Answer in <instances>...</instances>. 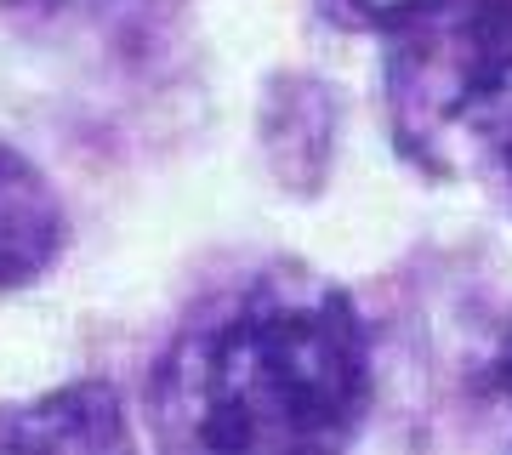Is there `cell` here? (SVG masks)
Masks as SVG:
<instances>
[{"mask_svg":"<svg viewBox=\"0 0 512 455\" xmlns=\"http://www.w3.org/2000/svg\"><path fill=\"white\" fill-rule=\"evenodd\" d=\"M0 450H131V427L109 382H74L46 399L0 404Z\"/></svg>","mask_w":512,"mask_h":455,"instance_id":"obj_3","label":"cell"},{"mask_svg":"<svg viewBox=\"0 0 512 455\" xmlns=\"http://www.w3.org/2000/svg\"><path fill=\"white\" fill-rule=\"evenodd\" d=\"M467 399L478 404V416L495 421V438L512 444V319L501 325V336L484 347V359L473 364V376H467Z\"/></svg>","mask_w":512,"mask_h":455,"instance_id":"obj_5","label":"cell"},{"mask_svg":"<svg viewBox=\"0 0 512 455\" xmlns=\"http://www.w3.org/2000/svg\"><path fill=\"white\" fill-rule=\"evenodd\" d=\"M148 410L165 450H336L370 410V330L325 273L268 262L183 319Z\"/></svg>","mask_w":512,"mask_h":455,"instance_id":"obj_1","label":"cell"},{"mask_svg":"<svg viewBox=\"0 0 512 455\" xmlns=\"http://www.w3.org/2000/svg\"><path fill=\"white\" fill-rule=\"evenodd\" d=\"M97 0H0V12H18V18H74Z\"/></svg>","mask_w":512,"mask_h":455,"instance_id":"obj_7","label":"cell"},{"mask_svg":"<svg viewBox=\"0 0 512 455\" xmlns=\"http://www.w3.org/2000/svg\"><path fill=\"white\" fill-rule=\"evenodd\" d=\"M393 143L427 177H484L512 200V0H427L382 63Z\"/></svg>","mask_w":512,"mask_h":455,"instance_id":"obj_2","label":"cell"},{"mask_svg":"<svg viewBox=\"0 0 512 455\" xmlns=\"http://www.w3.org/2000/svg\"><path fill=\"white\" fill-rule=\"evenodd\" d=\"M319 6H325L336 23H348V29H382L387 35L416 0H319Z\"/></svg>","mask_w":512,"mask_h":455,"instance_id":"obj_6","label":"cell"},{"mask_svg":"<svg viewBox=\"0 0 512 455\" xmlns=\"http://www.w3.org/2000/svg\"><path fill=\"white\" fill-rule=\"evenodd\" d=\"M69 239V217L18 148L0 143V291H18L52 268Z\"/></svg>","mask_w":512,"mask_h":455,"instance_id":"obj_4","label":"cell"}]
</instances>
